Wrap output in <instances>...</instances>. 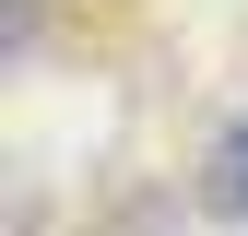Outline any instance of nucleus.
I'll return each mask as SVG.
<instances>
[{
    "instance_id": "1",
    "label": "nucleus",
    "mask_w": 248,
    "mask_h": 236,
    "mask_svg": "<svg viewBox=\"0 0 248 236\" xmlns=\"http://www.w3.org/2000/svg\"><path fill=\"white\" fill-rule=\"evenodd\" d=\"M201 201H213V224H248V106L225 118V142H213V165H201Z\"/></svg>"
}]
</instances>
